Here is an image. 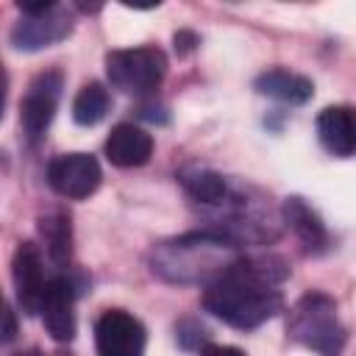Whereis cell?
I'll use <instances>...</instances> for the list:
<instances>
[{
  "instance_id": "obj_17",
  "label": "cell",
  "mask_w": 356,
  "mask_h": 356,
  "mask_svg": "<svg viewBox=\"0 0 356 356\" xmlns=\"http://www.w3.org/2000/svg\"><path fill=\"white\" fill-rule=\"evenodd\" d=\"M108 106H111L108 89L97 81H89L78 89V95L72 100V120L83 128H92L108 114Z\"/></svg>"
},
{
  "instance_id": "obj_12",
  "label": "cell",
  "mask_w": 356,
  "mask_h": 356,
  "mask_svg": "<svg viewBox=\"0 0 356 356\" xmlns=\"http://www.w3.org/2000/svg\"><path fill=\"white\" fill-rule=\"evenodd\" d=\"M320 145L339 159L356 153V108L350 106H328L317 117Z\"/></svg>"
},
{
  "instance_id": "obj_15",
  "label": "cell",
  "mask_w": 356,
  "mask_h": 356,
  "mask_svg": "<svg viewBox=\"0 0 356 356\" xmlns=\"http://www.w3.org/2000/svg\"><path fill=\"white\" fill-rule=\"evenodd\" d=\"M178 181L181 186L186 189L189 197H195L197 203H220L225 195H228V186H225V178L209 167H197V164H189L178 172Z\"/></svg>"
},
{
  "instance_id": "obj_16",
  "label": "cell",
  "mask_w": 356,
  "mask_h": 356,
  "mask_svg": "<svg viewBox=\"0 0 356 356\" xmlns=\"http://www.w3.org/2000/svg\"><path fill=\"white\" fill-rule=\"evenodd\" d=\"M39 234L44 239L47 256L56 264H67L70 256H72V222H70V214L53 211V214L39 217Z\"/></svg>"
},
{
  "instance_id": "obj_3",
  "label": "cell",
  "mask_w": 356,
  "mask_h": 356,
  "mask_svg": "<svg viewBox=\"0 0 356 356\" xmlns=\"http://www.w3.org/2000/svg\"><path fill=\"white\" fill-rule=\"evenodd\" d=\"M286 331L295 342L323 356H337L345 345V325L337 314V300L325 292H306L286 320Z\"/></svg>"
},
{
  "instance_id": "obj_22",
  "label": "cell",
  "mask_w": 356,
  "mask_h": 356,
  "mask_svg": "<svg viewBox=\"0 0 356 356\" xmlns=\"http://www.w3.org/2000/svg\"><path fill=\"white\" fill-rule=\"evenodd\" d=\"M17 356H42L39 350H25V353H17Z\"/></svg>"
},
{
  "instance_id": "obj_19",
  "label": "cell",
  "mask_w": 356,
  "mask_h": 356,
  "mask_svg": "<svg viewBox=\"0 0 356 356\" xmlns=\"http://www.w3.org/2000/svg\"><path fill=\"white\" fill-rule=\"evenodd\" d=\"M172 42H175V53H178V56H186V53H192V50L200 44V39H197L195 31H175Z\"/></svg>"
},
{
  "instance_id": "obj_11",
  "label": "cell",
  "mask_w": 356,
  "mask_h": 356,
  "mask_svg": "<svg viewBox=\"0 0 356 356\" xmlns=\"http://www.w3.org/2000/svg\"><path fill=\"white\" fill-rule=\"evenodd\" d=\"M153 156V136L134 125V122H120L111 128L108 139H106V159L114 167L131 170V167H142L147 164Z\"/></svg>"
},
{
  "instance_id": "obj_23",
  "label": "cell",
  "mask_w": 356,
  "mask_h": 356,
  "mask_svg": "<svg viewBox=\"0 0 356 356\" xmlns=\"http://www.w3.org/2000/svg\"><path fill=\"white\" fill-rule=\"evenodd\" d=\"M58 356H70V353H58Z\"/></svg>"
},
{
  "instance_id": "obj_6",
  "label": "cell",
  "mask_w": 356,
  "mask_h": 356,
  "mask_svg": "<svg viewBox=\"0 0 356 356\" xmlns=\"http://www.w3.org/2000/svg\"><path fill=\"white\" fill-rule=\"evenodd\" d=\"M147 331L125 309H106L95 323L97 356H145Z\"/></svg>"
},
{
  "instance_id": "obj_10",
  "label": "cell",
  "mask_w": 356,
  "mask_h": 356,
  "mask_svg": "<svg viewBox=\"0 0 356 356\" xmlns=\"http://www.w3.org/2000/svg\"><path fill=\"white\" fill-rule=\"evenodd\" d=\"M42 320L47 334L56 342H72L75 339V292H72V281L64 275H56L47 281L44 286V298H42Z\"/></svg>"
},
{
  "instance_id": "obj_8",
  "label": "cell",
  "mask_w": 356,
  "mask_h": 356,
  "mask_svg": "<svg viewBox=\"0 0 356 356\" xmlns=\"http://www.w3.org/2000/svg\"><path fill=\"white\" fill-rule=\"evenodd\" d=\"M72 33V14L64 6H56L44 14H22L19 22L11 28V44L17 50L33 53L44 50Z\"/></svg>"
},
{
  "instance_id": "obj_14",
  "label": "cell",
  "mask_w": 356,
  "mask_h": 356,
  "mask_svg": "<svg viewBox=\"0 0 356 356\" xmlns=\"http://www.w3.org/2000/svg\"><path fill=\"white\" fill-rule=\"evenodd\" d=\"M253 89L264 97H273L286 106H303L314 95V83L306 75L289 70H267L253 81Z\"/></svg>"
},
{
  "instance_id": "obj_5",
  "label": "cell",
  "mask_w": 356,
  "mask_h": 356,
  "mask_svg": "<svg viewBox=\"0 0 356 356\" xmlns=\"http://www.w3.org/2000/svg\"><path fill=\"white\" fill-rule=\"evenodd\" d=\"M61 89H64V75L58 70H44L28 83L25 97L19 100V125L31 145H36L47 134L61 100Z\"/></svg>"
},
{
  "instance_id": "obj_1",
  "label": "cell",
  "mask_w": 356,
  "mask_h": 356,
  "mask_svg": "<svg viewBox=\"0 0 356 356\" xmlns=\"http://www.w3.org/2000/svg\"><path fill=\"white\" fill-rule=\"evenodd\" d=\"M286 278L281 261L242 256L228 273L203 286V306L231 328L250 331L284 309L278 284Z\"/></svg>"
},
{
  "instance_id": "obj_2",
  "label": "cell",
  "mask_w": 356,
  "mask_h": 356,
  "mask_svg": "<svg viewBox=\"0 0 356 356\" xmlns=\"http://www.w3.org/2000/svg\"><path fill=\"white\" fill-rule=\"evenodd\" d=\"M242 259L239 248L228 236L217 234H184L153 245L147 261L153 275L167 284H203L209 286Z\"/></svg>"
},
{
  "instance_id": "obj_4",
  "label": "cell",
  "mask_w": 356,
  "mask_h": 356,
  "mask_svg": "<svg viewBox=\"0 0 356 356\" xmlns=\"http://www.w3.org/2000/svg\"><path fill=\"white\" fill-rule=\"evenodd\" d=\"M106 75L108 83L125 95H147L159 89L167 75V56L153 47H128L106 53Z\"/></svg>"
},
{
  "instance_id": "obj_7",
  "label": "cell",
  "mask_w": 356,
  "mask_h": 356,
  "mask_svg": "<svg viewBox=\"0 0 356 356\" xmlns=\"http://www.w3.org/2000/svg\"><path fill=\"white\" fill-rule=\"evenodd\" d=\"M103 170L92 153H61L47 164V184L67 200H83L97 192Z\"/></svg>"
},
{
  "instance_id": "obj_21",
  "label": "cell",
  "mask_w": 356,
  "mask_h": 356,
  "mask_svg": "<svg viewBox=\"0 0 356 356\" xmlns=\"http://www.w3.org/2000/svg\"><path fill=\"white\" fill-rule=\"evenodd\" d=\"M14 334H17L14 312H11V309H6V331H3V339H6V342H11V339H14Z\"/></svg>"
},
{
  "instance_id": "obj_9",
  "label": "cell",
  "mask_w": 356,
  "mask_h": 356,
  "mask_svg": "<svg viewBox=\"0 0 356 356\" xmlns=\"http://www.w3.org/2000/svg\"><path fill=\"white\" fill-rule=\"evenodd\" d=\"M11 278H14V292L17 303L25 314H36L42 309L44 298V270H42V256L33 242H19L11 259Z\"/></svg>"
},
{
  "instance_id": "obj_13",
  "label": "cell",
  "mask_w": 356,
  "mask_h": 356,
  "mask_svg": "<svg viewBox=\"0 0 356 356\" xmlns=\"http://www.w3.org/2000/svg\"><path fill=\"white\" fill-rule=\"evenodd\" d=\"M281 214H284V222L286 228L300 239V245L309 250V253H323L328 248V231H325V222L320 220V214L298 195L286 197L284 206H281Z\"/></svg>"
},
{
  "instance_id": "obj_20",
  "label": "cell",
  "mask_w": 356,
  "mask_h": 356,
  "mask_svg": "<svg viewBox=\"0 0 356 356\" xmlns=\"http://www.w3.org/2000/svg\"><path fill=\"white\" fill-rule=\"evenodd\" d=\"M197 356H245V350L234 348V345H214V342H209V345L200 348Z\"/></svg>"
},
{
  "instance_id": "obj_18",
  "label": "cell",
  "mask_w": 356,
  "mask_h": 356,
  "mask_svg": "<svg viewBox=\"0 0 356 356\" xmlns=\"http://www.w3.org/2000/svg\"><path fill=\"white\" fill-rule=\"evenodd\" d=\"M175 331H178V342H181V348H186V350H192V348L200 350V345H209V342H206V328L197 325L195 320H184V323H178Z\"/></svg>"
}]
</instances>
